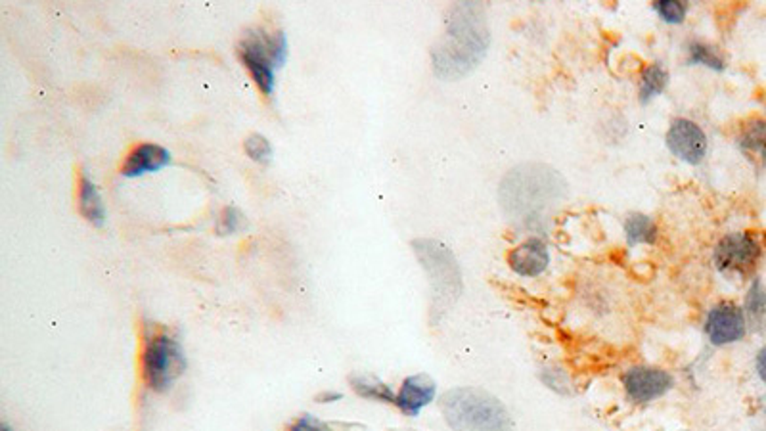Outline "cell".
<instances>
[{
  "mask_svg": "<svg viewBox=\"0 0 766 431\" xmlns=\"http://www.w3.org/2000/svg\"><path fill=\"white\" fill-rule=\"evenodd\" d=\"M243 148H245V153H248L255 163L267 165L272 160V146L263 135H251L245 138Z\"/></svg>",
  "mask_w": 766,
  "mask_h": 431,
  "instance_id": "cell-19",
  "label": "cell"
},
{
  "mask_svg": "<svg viewBox=\"0 0 766 431\" xmlns=\"http://www.w3.org/2000/svg\"><path fill=\"white\" fill-rule=\"evenodd\" d=\"M171 163V153L160 144H140L131 153L121 169V175L127 178H136L148 173H155Z\"/></svg>",
  "mask_w": 766,
  "mask_h": 431,
  "instance_id": "cell-11",
  "label": "cell"
},
{
  "mask_svg": "<svg viewBox=\"0 0 766 431\" xmlns=\"http://www.w3.org/2000/svg\"><path fill=\"white\" fill-rule=\"evenodd\" d=\"M435 391L437 385L433 377L427 374H414L402 382L395 404L402 414L418 416L435 399Z\"/></svg>",
  "mask_w": 766,
  "mask_h": 431,
  "instance_id": "cell-10",
  "label": "cell"
},
{
  "mask_svg": "<svg viewBox=\"0 0 766 431\" xmlns=\"http://www.w3.org/2000/svg\"><path fill=\"white\" fill-rule=\"evenodd\" d=\"M747 332V320L742 307L722 302L712 307L705 320V334L712 345H730L742 342Z\"/></svg>",
  "mask_w": 766,
  "mask_h": 431,
  "instance_id": "cell-6",
  "label": "cell"
},
{
  "mask_svg": "<svg viewBox=\"0 0 766 431\" xmlns=\"http://www.w3.org/2000/svg\"><path fill=\"white\" fill-rule=\"evenodd\" d=\"M441 410L454 431H514L504 404L477 387H457L441 399Z\"/></svg>",
  "mask_w": 766,
  "mask_h": 431,
  "instance_id": "cell-1",
  "label": "cell"
},
{
  "mask_svg": "<svg viewBox=\"0 0 766 431\" xmlns=\"http://www.w3.org/2000/svg\"><path fill=\"white\" fill-rule=\"evenodd\" d=\"M755 367H757V374H759V377H761V380L766 384V347H762V349L759 351Z\"/></svg>",
  "mask_w": 766,
  "mask_h": 431,
  "instance_id": "cell-23",
  "label": "cell"
},
{
  "mask_svg": "<svg viewBox=\"0 0 766 431\" xmlns=\"http://www.w3.org/2000/svg\"><path fill=\"white\" fill-rule=\"evenodd\" d=\"M550 263L548 247L540 238H529L508 253V265L519 277L535 278L547 270Z\"/></svg>",
  "mask_w": 766,
  "mask_h": 431,
  "instance_id": "cell-9",
  "label": "cell"
},
{
  "mask_svg": "<svg viewBox=\"0 0 766 431\" xmlns=\"http://www.w3.org/2000/svg\"><path fill=\"white\" fill-rule=\"evenodd\" d=\"M745 320L755 332L766 330V287L761 278H755L745 295Z\"/></svg>",
  "mask_w": 766,
  "mask_h": 431,
  "instance_id": "cell-14",
  "label": "cell"
},
{
  "mask_svg": "<svg viewBox=\"0 0 766 431\" xmlns=\"http://www.w3.org/2000/svg\"><path fill=\"white\" fill-rule=\"evenodd\" d=\"M142 372L150 389L163 394L186 372L185 349L175 337L153 334L146 339L142 355Z\"/></svg>",
  "mask_w": 766,
  "mask_h": 431,
  "instance_id": "cell-4",
  "label": "cell"
},
{
  "mask_svg": "<svg viewBox=\"0 0 766 431\" xmlns=\"http://www.w3.org/2000/svg\"><path fill=\"white\" fill-rule=\"evenodd\" d=\"M242 63L265 96H270L276 85V70L288 58V38L284 31H267L263 28L245 31L238 45Z\"/></svg>",
  "mask_w": 766,
  "mask_h": 431,
  "instance_id": "cell-2",
  "label": "cell"
},
{
  "mask_svg": "<svg viewBox=\"0 0 766 431\" xmlns=\"http://www.w3.org/2000/svg\"><path fill=\"white\" fill-rule=\"evenodd\" d=\"M288 431H332L326 424L324 422H320V420H317L315 416H301L300 420H295L290 427H288Z\"/></svg>",
  "mask_w": 766,
  "mask_h": 431,
  "instance_id": "cell-22",
  "label": "cell"
},
{
  "mask_svg": "<svg viewBox=\"0 0 766 431\" xmlns=\"http://www.w3.org/2000/svg\"><path fill=\"white\" fill-rule=\"evenodd\" d=\"M654 8L659 18L667 23H682L688 14V4L674 3V0H661V3H655Z\"/></svg>",
  "mask_w": 766,
  "mask_h": 431,
  "instance_id": "cell-20",
  "label": "cell"
},
{
  "mask_svg": "<svg viewBox=\"0 0 766 431\" xmlns=\"http://www.w3.org/2000/svg\"><path fill=\"white\" fill-rule=\"evenodd\" d=\"M458 20L450 21L447 31V38L443 45L435 50V68L439 73L450 75L452 71L465 73L470 68L482 60L487 48V41H482V37L487 38L485 28H479L470 18L475 6L467 4L460 6Z\"/></svg>",
  "mask_w": 766,
  "mask_h": 431,
  "instance_id": "cell-3",
  "label": "cell"
},
{
  "mask_svg": "<svg viewBox=\"0 0 766 431\" xmlns=\"http://www.w3.org/2000/svg\"><path fill=\"white\" fill-rule=\"evenodd\" d=\"M688 52H690V62L692 63L705 65V68H711V70H715V71H722L726 68L724 58L719 54V52L715 48L705 45V43L694 41V43H690V46H688Z\"/></svg>",
  "mask_w": 766,
  "mask_h": 431,
  "instance_id": "cell-18",
  "label": "cell"
},
{
  "mask_svg": "<svg viewBox=\"0 0 766 431\" xmlns=\"http://www.w3.org/2000/svg\"><path fill=\"white\" fill-rule=\"evenodd\" d=\"M762 255L761 240L751 232H732L717 244L712 261L721 274L745 280L755 272Z\"/></svg>",
  "mask_w": 766,
  "mask_h": 431,
  "instance_id": "cell-5",
  "label": "cell"
},
{
  "mask_svg": "<svg viewBox=\"0 0 766 431\" xmlns=\"http://www.w3.org/2000/svg\"><path fill=\"white\" fill-rule=\"evenodd\" d=\"M737 142L739 150H742L753 163L766 165V120L749 121L744 127Z\"/></svg>",
  "mask_w": 766,
  "mask_h": 431,
  "instance_id": "cell-13",
  "label": "cell"
},
{
  "mask_svg": "<svg viewBox=\"0 0 766 431\" xmlns=\"http://www.w3.org/2000/svg\"><path fill=\"white\" fill-rule=\"evenodd\" d=\"M79 211L90 225L102 228L106 223V207H103L102 195L96 185L85 173L79 180Z\"/></svg>",
  "mask_w": 766,
  "mask_h": 431,
  "instance_id": "cell-12",
  "label": "cell"
},
{
  "mask_svg": "<svg viewBox=\"0 0 766 431\" xmlns=\"http://www.w3.org/2000/svg\"><path fill=\"white\" fill-rule=\"evenodd\" d=\"M243 227V215L238 211L236 207H225L223 213L218 217L217 223V232L220 236H227V234H236L240 228Z\"/></svg>",
  "mask_w": 766,
  "mask_h": 431,
  "instance_id": "cell-21",
  "label": "cell"
},
{
  "mask_svg": "<svg viewBox=\"0 0 766 431\" xmlns=\"http://www.w3.org/2000/svg\"><path fill=\"white\" fill-rule=\"evenodd\" d=\"M0 431H14L8 424H0Z\"/></svg>",
  "mask_w": 766,
  "mask_h": 431,
  "instance_id": "cell-25",
  "label": "cell"
},
{
  "mask_svg": "<svg viewBox=\"0 0 766 431\" xmlns=\"http://www.w3.org/2000/svg\"><path fill=\"white\" fill-rule=\"evenodd\" d=\"M625 234H627L629 245H640V244L652 245L657 242L659 230L652 217H647L644 213H630L625 220Z\"/></svg>",
  "mask_w": 766,
  "mask_h": 431,
  "instance_id": "cell-16",
  "label": "cell"
},
{
  "mask_svg": "<svg viewBox=\"0 0 766 431\" xmlns=\"http://www.w3.org/2000/svg\"><path fill=\"white\" fill-rule=\"evenodd\" d=\"M669 85V71L661 63H652L640 77V102L647 104L659 96Z\"/></svg>",
  "mask_w": 766,
  "mask_h": 431,
  "instance_id": "cell-17",
  "label": "cell"
},
{
  "mask_svg": "<svg viewBox=\"0 0 766 431\" xmlns=\"http://www.w3.org/2000/svg\"><path fill=\"white\" fill-rule=\"evenodd\" d=\"M349 384H350V387H353L355 394L362 399L380 401V402H395V399H397L391 387L383 384L382 380H378L375 376H370V374L350 376Z\"/></svg>",
  "mask_w": 766,
  "mask_h": 431,
  "instance_id": "cell-15",
  "label": "cell"
},
{
  "mask_svg": "<svg viewBox=\"0 0 766 431\" xmlns=\"http://www.w3.org/2000/svg\"><path fill=\"white\" fill-rule=\"evenodd\" d=\"M672 376L654 367H632L622 374V387L634 402H652L672 387Z\"/></svg>",
  "mask_w": 766,
  "mask_h": 431,
  "instance_id": "cell-8",
  "label": "cell"
},
{
  "mask_svg": "<svg viewBox=\"0 0 766 431\" xmlns=\"http://www.w3.org/2000/svg\"><path fill=\"white\" fill-rule=\"evenodd\" d=\"M669 150L690 165H699L707 155V137L697 123L679 117L669 127L667 133Z\"/></svg>",
  "mask_w": 766,
  "mask_h": 431,
  "instance_id": "cell-7",
  "label": "cell"
},
{
  "mask_svg": "<svg viewBox=\"0 0 766 431\" xmlns=\"http://www.w3.org/2000/svg\"><path fill=\"white\" fill-rule=\"evenodd\" d=\"M340 399H343L340 391H322L320 395H317V402H334V401H340Z\"/></svg>",
  "mask_w": 766,
  "mask_h": 431,
  "instance_id": "cell-24",
  "label": "cell"
}]
</instances>
